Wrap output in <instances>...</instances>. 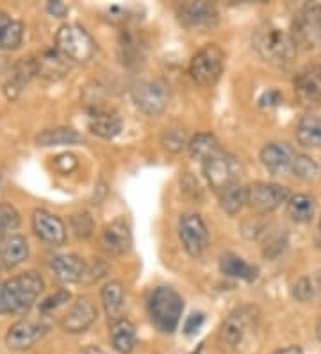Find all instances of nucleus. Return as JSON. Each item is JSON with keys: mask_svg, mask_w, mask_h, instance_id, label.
Returning <instances> with one entry per match:
<instances>
[{"mask_svg": "<svg viewBox=\"0 0 321 354\" xmlns=\"http://www.w3.org/2000/svg\"><path fill=\"white\" fill-rule=\"evenodd\" d=\"M43 279L38 272H23L0 283V315H21L41 295Z\"/></svg>", "mask_w": 321, "mask_h": 354, "instance_id": "nucleus-1", "label": "nucleus"}, {"mask_svg": "<svg viewBox=\"0 0 321 354\" xmlns=\"http://www.w3.org/2000/svg\"><path fill=\"white\" fill-rule=\"evenodd\" d=\"M148 315L161 333H173L177 329L184 310V301L170 286H159L148 295Z\"/></svg>", "mask_w": 321, "mask_h": 354, "instance_id": "nucleus-2", "label": "nucleus"}, {"mask_svg": "<svg viewBox=\"0 0 321 354\" xmlns=\"http://www.w3.org/2000/svg\"><path fill=\"white\" fill-rule=\"evenodd\" d=\"M253 47L262 59L277 66L289 65L298 52L295 38L278 27H266V29L257 30Z\"/></svg>", "mask_w": 321, "mask_h": 354, "instance_id": "nucleus-3", "label": "nucleus"}, {"mask_svg": "<svg viewBox=\"0 0 321 354\" xmlns=\"http://www.w3.org/2000/svg\"><path fill=\"white\" fill-rule=\"evenodd\" d=\"M56 48L68 61L86 63L95 56L97 44L84 27L77 24H66L57 30Z\"/></svg>", "mask_w": 321, "mask_h": 354, "instance_id": "nucleus-4", "label": "nucleus"}, {"mask_svg": "<svg viewBox=\"0 0 321 354\" xmlns=\"http://www.w3.org/2000/svg\"><path fill=\"white\" fill-rule=\"evenodd\" d=\"M225 66V52L218 45H206L204 48L193 56L191 65H189V74L193 81L204 88L214 86L223 74Z\"/></svg>", "mask_w": 321, "mask_h": 354, "instance_id": "nucleus-5", "label": "nucleus"}, {"mask_svg": "<svg viewBox=\"0 0 321 354\" xmlns=\"http://www.w3.org/2000/svg\"><path fill=\"white\" fill-rule=\"evenodd\" d=\"M241 172H243L241 161L228 152L220 151L218 154L204 161V176L216 194L234 183H240Z\"/></svg>", "mask_w": 321, "mask_h": 354, "instance_id": "nucleus-6", "label": "nucleus"}, {"mask_svg": "<svg viewBox=\"0 0 321 354\" xmlns=\"http://www.w3.org/2000/svg\"><path fill=\"white\" fill-rule=\"evenodd\" d=\"M170 86L163 79H150V81L139 82L133 90V100L139 111L148 117H157L170 104Z\"/></svg>", "mask_w": 321, "mask_h": 354, "instance_id": "nucleus-7", "label": "nucleus"}, {"mask_svg": "<svg viewBox=\"0 0 321 354\" xmlns=\"http://www.w3.org/2000/svg\"><path fill=\"white\" fill-rule=\"evenodd\" d=\"M179 238L191 258H200L209 247V231L197 213H184L179 221Z\"/></svg>", "mask_w": 321, "mask_h": 354, "instance_id": "nucleus-8", "label": "nucleus"}, {"mask_svg": "<svg viewBox=\"0 0 321 354\" xmlns=\"http://www.w3.org/2000/svg\"><path fill=\"white\" fill-rule=\"evenodd\" d=\"M291 197L289 190L282 185L257 181L246 186V204L259 213H270L287 203Z\"/></svg>", "mask_w": 321, "mask_h": 354, "instance_id": "nucleus-9", "label": "nucleus"}, {"mask_svg": "<svg viewBox=\"0 0 321 354\" xmlns=\"http://www.w3.org/2000/svg\"><path fill=\"white\" fill-rule=\"evenodd\" d=\"M293 38L296 45L316 47L321 44V6H304L293 18Z\"/></svg>", "mask_w": 321, "mask_h": 354, "instance_id": "nucleus-10", "label": "nucleus"}, {"mask_svg": "<svg viewBox=\"0 0 321 354\" xmlns=\"http://www.w3.org/2000/svg\"><path fill=\"white\" fill-rule=\"evenodd\" d=\"M48 333V324L41 319H21L6 333V346L11 351H27L36 346Z\"/></svg>", "mask_w": 321, "mask_h": 354, "instance_id": "nucleus-11", "label": "nucleus"}, {"mask_svg": "<svg viewBox=\"0 0 321 354\" xmlns=\"http://www.w3.org/2000/svg\"><path fill=\"white\" fill-rule=\"evenodd\" d=\"M293 86L296 99L302 106H318L321 102V59L313 61L300 70L293 81Z\"/></svg>", "mask_w": 321, "mask_h": 354, "instance_id": "nucleus-12", "label": "nucleus"}, {"mask_svg": "<svg viewBox=\"0 0 321 354\" xmlns=\"http://www.w3.org/2000/svg\"><path fill=\"white\" fill-rule=\"evenodd\" d=\"M218 9L211 2H184L179 8L180 24L189 30L206 32L218 24Z\"/></svg>", "mask_w": 321, "mask_h": 354, "instance_id": "nucleus-13", "label": "nucleus"}, {"mask_svg": "<svg viewBox=\"0 0 321 354\" xmlns=\"http://www.w3.org/2000/svg\"><path fill=\"white\" fill-rule=\"evenodd\" d=\"M255 320V310L252 306L235 308L227 319L223 320L220 328V340L228 347H237L244 337L249 335L250 328Z\"/></svg>", "mask_w": 321, "mask_h": 354, "instance_id": "nucleus-14", "label": "nucleus"}, {"mask_svg": "<svg viewBox=\"0 0 321 354\" xmlns=\"http://www.w3.org/2000/svg\"><path fill=\"white\" fill-rule=\"evenodd\" d=\"M99 317V311L97 306L93 304L90 297H79L72 306L68 308V311L61 317V328L66 333H84L86 329H90L91 324Z\"/></svg>", "mask_w": 321, "mask_h": 354, "instance_id": "nucleus-15", "label": "nucleus"}, {"mask_svg": "<svg viewBox=\"0 0 321 354\" xmlns=\"http://www.w3.org/2000/svg\"><path fill=\"white\" fill-rule=\"evenodd\" d=\"M32 231L41 242L52 247H59L66 242L64 222L47 209H36L32 213Z\"/></svg>", "mask_w": 321, "mask_h": 354, "instance_id": "nucleus-16", "label": "nucleus"}, {"mask_svg": "<svg viewBox=\"0 0 321 354\" xmlns=\"http://www.w3.org/2000/svg\"><path fill=\"white\" fill-rule=\"evenodd\" d=\"M100 245L109 256H121L133 245V233L130 225L125 218H116L107 224L100 236Z\"/></svg>", "mask_w": 321, "mask_h": 354, "instance_id": "nucleus-17", "label": "nucleus"}, {"mask_svg": "<svg viewBox=\"0 0 321 354\" xmlns=\"http://www.w3.org/2000/svg\"><path fill=\"white\" fill-rule=\"evenodd\" d=\"M8 74V81L4 82V93L9 100H14L18 99L21 90L29 84L30 79L38 75L36 59L35 57H23L11 66Z\"/></svg>", "mask_w": 321, "mask_h": 354, "instance_id": "nucleus-18", "label": "nucleus"}, {"mask_svg": "<svg viewBox=\"0 0 321 354\" xmlns=\"http://www.w3.org/2000/svg\"><path fill=\"white\" fill-rule=\"evenodd\" d=\"M293 158H295V151L284 142L266 143L259 154V160L264 165V169L270 170L271 174H282L291 169Z\"/></svg>", "mask_w": 321, "mask_h": 354, "instance_id": "nucleus-19", "label": "nucleus"}, {"mask_svg": "<svg viewBox=\"0 0 321 354\" xmlns=\"http://www.w3.org/2000/svg\"><path fill=\"white\" fill-rule=\"evenodd\" d=\"M124 122H121L120 115L115 113L113 109H93L90 111L88 117V129L100 138L111 140L121 133Z\"/></svg>", "mask_w": 321, "mask_h": 354, "instance_id": "nucleus-20", "label": "nucleus"}, {"mask_svg": "<svg viewBox=\"0 0 321 354\" xmlns=\"http://www.w3.org/2000/svg\"><path fill=\"white\" fill-rule=\"evenodd\" d=\"M29 256V243L21 234H9L0 240V267L14 268Z\"/></svg>", "mask_w": 321, "mask_h": 354, "instance_id": "nucleus-21", "label": "nucleus"}, {"mask_svg": "<svg viewBox=\"0 0 321 354\" xmlns=\"http://www.w3.org/2000/svg\"><path fill=\"white\" fill-rule=\"evenodd\" d=\"M118 50H120V59L124 65L136 66L145 59V39L142 35H137L130 29H124L120 32V39H118Z\"/></svg>", "mask_w": 321, "mask_h": 354, "instance_id": "nucleus-22", "label": "nucleus"}, {"mask_svg": "<svg viewBox=\"0 0 321 354\" xmlns=\"http://www.w3.org/2000/svg\"><path fill=\"white\" fill-rule=\"evenodd\" d=\"M50 268L61 283H77L86 276L84 259L75 254H61L52 258Z\"/></svg>", "mask_w": 321, "mask_h": 354, "instance_id": "nucleus-23", "label": "nucleus"}, {"mask_svg": "<svg viewBox=\"0 0 321 354\" xmlns=\"http://www.w3.org/2000/svg\"><path fill=\"white\" fill-rule=\"evenodd\" d=\"M36 66H38V75L50 81H57L68 72V59L61 54L57 48H47L39 56L35 57Z\"/></svg>", "mask_w": 321, "mask_h": 354, "instance_id": "nucleus-24", "label": "nucleus"}, {"mask_svg": "<svg viewBox=\"0 0 321 354\" xmlns=\"http://www.w3.org/2000/svg\"><path fill=\"white\" fill-rule=\"evenodd\" d=\"M109 338H111V344L118 353L128 354L133 353L134 347H136V328L128 319H118L111 324L109 329Z\"/></svg>", "mask_w": 321, "mask_h": 354, "instance_id": "nucleus-25", "label": "nucleus"}, {"mask_svg": "<svg viewBox=\"0 0 321 354\" xmlns=\"http://www.w3.org/2000/svg\"><path fill=\"white\" fill-rule=\"evenodd\" d=\"M220 268L225 276L235 277V279H243L246 283H252V281L257 279V267L246 263L243 258H240L234 252H225V254L220 258Z\"/></svg>", "mask_w": 321, "mask_h": 354, "instance_id": "nucleus-26", "label": "nucleus"}, {"mask_svg": "<svg viewBox=\"0 0 321 354\" xmlns=\"http://www.w3.org/2000/svg\"><path fill=\"white\" fill-rule=\"evenodd\" d=\"M23 32H26L23 24L0 11V50H13L20 47Z\"/></svg>", "mask_w": 321, "mask_h": 354, "instance_id": "nucleus-27", "label": "nucleus"}, {"mask_svg": "<svg viewBox=\"0 0 321 354\" xmlns=\"http://www.w3.org/2000/svg\"><path fill=\"white\" fill-rule=\"evenodd\" d=\"M100 297H102V304L107 317H111L113 320L120 319L121 311L125 308V294L120 281H109V283H106L102 286Z\"/></svg>", "mask_w": 321, "mask_h": 354, "instance_id": "nucleus-28", "label": "nucleus"}, {"mask_svg": "<svg viewBox=\"0 0 321 354\" xmlns=\"http://www.w3.org/2000/svg\"><path fill=\"white\" fill-rule=\"evenodd\" d=\"M296 140L302 147H321V117L307 115V117L302 118L296 126Z\"/></svg>", "mask_w": 321, "mask_h": 354, "instance_id": "nucleus-29", "label": "nucleus"}, {"mask_svg": "<svg viewBox=\"0 0 321 354\" xmlns=\"http://www.w3.org/2000/svg\"><path fill=\"white\" fill-rule=\"evenodd\" d=\"M314 212H316V203L311 195L296 194L287 201V216L296 224H307L313 221Z\"/></svg>", "mask_w": 321, "mask_h": 354, "instance_id": "nucleus-30", "label": "nucleus"}, {"mask_svg": "<svg viewBox=\"0 0 321 354\" xmlns=\"http://www.w3.org/2000/svg\"><path fill=\"white\" fill-rule=\"evenodd\" d=\"M82 136L72 127H54L45 129L36 136V143L39 147H54V145H73L81 143Z\"/></svg>", "mask_w": 321, "mask_h": 354, "instance_id": "nucleus-31", "label": "nucleus"}, {"mask_svg": "<svg viewBox=\"0 0 321 354\" xmlns=\"http://www.w3.org/2000/svg\"><path fill=\"white\" fill-rule=\"evenodd\" d=\"M188 151L193 160H200L204 163L206 160L213 158L214 154H218L222 149H220V143L214 134L198 133L197 136H193L188 142Z\"/></svg>", "mask_w": 321, "mask_h": 354, "instance_id": "nucleus-32", "label": "nucleus"}, {"mask_svg": "<svg viewBox=\"0 0 321 354\" xmlns=\"http://www.w3.org/2000/svg\"><path fill=\"white\" fill-rule=\"evenodd\" d=\"M293 297L298 301V303H309V301H314L321 295V272H313L307 274V276H302L291 290Z\"/></svg>", "mask_w": 321, "mask_h": 354, "instance_id": "nucleus-33", "label": "nucleus"}, {"mask_svg": "<svg viewBox=\"0 0 321 354\" xmlns=\"http://www.w3.org/2000/svg\"><path fill=\"white\" fill-rule=\"evenodd\" d=\"M218 197L223 212L228 215H235L243 209V206H246V186H243L241 183H234L220 192Z\"/></svg>", "mask_w": 321, "mask_h": 354, "instance_id": "nucleus-34", "label": "nucleus"}, {"mask_svg": "<svg viewBox=\"0 0 321 354\" xmlns=\"http://www.w3.org/2000/svg\"><path fill=\"white\" fill-rule=\"evenodd\" d=\"M291 170L298 179L307 183L318 181V179L321 177L320 165H318L311 156H305V154H296L295 158H293Z\"/></svg>", "mask_w": 321, "mask_h": 354, "instance_id": "nucleus-35", "label": "nucleus"}, {"mask_svg": "<svg viewBox=\"0 0 321 354\" xmlns=\"http://www.w3.org/2000/svg\"><path fill=\"white\" fill-rule=\"evenodd\" d=\"M287 243H289V240H287L286 229H277V231L266 236L264 245H262V254L268 259H277L286 251Z\"/></svg>", "mask_w": 321, "mask_h": 354, "instance_id": "nucleus-36", "label": "nucleus"}, {"mask_svg": "<svg viewBox=\"0 0 321 354\" xmlns=\"http://www.w3.org/2000/svg\"><path fill=\"white\" fill-rule=\"evenodd\" d=\"M20 225V213L11 204L0 203V240L11 234Z\"/></svg>", "mask_w": 321, "mask_h": 354, "instance_id": "nucleus-37", "label": "nucleus"}, {"mask_svg": "<svg viewBox=\"0 0 321 354\" xmlns=\"http://www.w3.org/2000/svg\"><path fill=\"white\" fill-rule=\"evenodd\" d=\"M163 147L170 152H180L184 147H188V134L182 127H170L163 133V138H161Z\"/></svg>", "mask_w": 321, "mask_h": 354, "instance_id": "nucleus-38", "label": "nucleus"}, {"mask_svg": "<svg viewBox=\"0 0 321 354\" xmlns=\"http://www.w3.org/2000/svg\"><path fill=\"white\" fill-rule=\"evenodd\" d=\"M72 231L77 238H90L93 234V218L88 212H79L72 216Z\"/></svg>", "mask_w": 321, "mask_h": 354, "instance_id": "nucleus-39", "label": "nucleus"}, {"mask_svg": "<svg viewBox=\"0 0 321 354\" xmlns=\"http://www.w3.org/2000/svg\"><path fill=\"white\" fill-rule=\"evenodd\" d=\"M72 299V294L68 290H57L56 294H52L50 297H47L43 303H39V311L41 313H50V311H56L57 308L64 306Z\"/></svg>", "mask_w": 321, "mask_h": 354, "instance_id": "nucleus-40", "label": "nucleus"}, {"mask_svg": "<svg viewBox=\"0 0 321 354\" xmlns=\"http://www.w3.org/2000/svg\"><path fill=\"white\" fill-rule=\"evenodd\" d=\"M77 165H79L77 158H75L73 154H68V152H66V154L57 156L56 160H54V169L61 174L73 172V170L77 169Z\"/></svg>", "mask_w": 321, "mask_h": 354, "instance_id": "nucleus-41", "label": "nucleus"}, {"mask_svg": "<svg viewBox=\"0 0 321 354\" xmlns=\"http://www.w3.org/2000/svg\"><path fill=\"white\" fill-rule=\"evenodd\" d=\"M282 102V93L278 90H266L261 97H259V106L262 108H273Z\"/></svg>", "mask_w": 321, "mask_h": 354, "instance_id": "nucleus-42", "label": "nucleus"}, {"mask_svg": "<svg viewBox=\"0 0 321 354\" xmlns=\"http://www.w3.org/2000/svg\"><path fill=\"white\" fill-rule=\"evenodd\" d=\"M204 320H206L204 313H193V315H189L188 320L184 322L186 335H188V337H191V335L198 333V329H200L202 324H204Z\"/></svg>", "mask_w": 321, "mask_h": 354, "instance_id": "nucleus-43", "label": "nucleus"}, {"mask_svg": "<svg viewBox=\"0 0 321 354\" xmlns=\"http://www.w3.org/2000/svg\"><path fill=\"white\" fill-rule=\"evenodd\" d=\"M47 11L52 15V17L63 18L64 15L68 13V6L63 4V2H48Z\"/></svg>", "mask_w": 321, "mask_h": 354, "instance_id": "nucleus-44", "label": "nucleus"}, {"mask_svg": "<svg viewBox=\"0 0 321 354\" xmlns=\"http://www.w3.org/2000/svg\"><path fill=\"white\" fill-rule=\"evenodd\" d=\"M275 354H304L302 347L298 346H289V347H284V349H278Z\"/></svg>", "mask_w": 321, "mask_h": 354, "instance_id": "nucleus-45", "label": "nucleus"}, {"mask_svg": "<svg viewBox=\"0 0 321 354\" xmlns=\"http://www.w3.org/2000/svg\"><path fill=\"white\" fill-rule=\"evenodd\" d=\"M11 70V65H9V59L6 56H0V77L4 74H8Z\"/></svg>", "mask_w": 321, "mask_h": 354, "instance_id": "nucleus-46", "label": "nucleus"}, {"mask_svg": "<svg viewBox=\"0 0 321 354\" xmlns=\"http://www.w3.org/2000/svg\"><path fill=\"white\" fill-rule=\"evenodd\" d=\"M82 354H106V353H104L102 349H99V347L90 346V347H88V349L84 351V353H82Z\"/></svg>", "mask_w": 321, "mask_h": 354, "instance_id": "nucleus-47", "label": "nucleus"}, {"mask_svg": "<svg viewBox=\"0 0 321 354\" xmlns=\"http://www.w3.org/2000/svg\"><path fill=\"white\" fill-rule=\"evenodd\" d=\"M316 337H318V340H320V344H321V320L318 322V326H316Z\"/></svg>", "mask_w": 321, "mask_h": 354, "instance_id": "nucleus-48", "label": "nucleus"}, {"mask_svg": "<svg viewBox=\"0 0 321 354\" xmlns=\"http://www.w3.org/2000/svg\"><path fill=\"white\" fill-rule=\"evenodd\" d=\"M316 245L321 249V229L318 231V234H316Z\"/></svg>", "mask_w": 321, "mask_h": 354, "instance_id": "nucleus-49", "label": "nucleus"}, {"mask_svg": "<svg viewBox=\"0 0 321 354\" xmlns=\"http://www.w3.org/2000/svg\"><path fill=\"white\" fill-rule=\"evenodd\" d=\"M200 351H202V346H200V347H198V349H197V351H195V353H193V354H200Z\"/></svg>", "mask_w": 321, "mask_h": 354, "instance_id": "nucleus-50", "label": "nucleus"}, {"mask_svg": "<svg viewBox=\"0 0 321 354\" xmlns=\"http://www.w3.org/2000/svg\"><path fill=\"white\" fill-rule=\"evenodd\" d=\"M320 229H321V221H320Z\"/></svg>", "mask_w": 321, "mask_h": 354, "instance_id": "nucleus-51", "label": "nucleus"}]
</instances>
